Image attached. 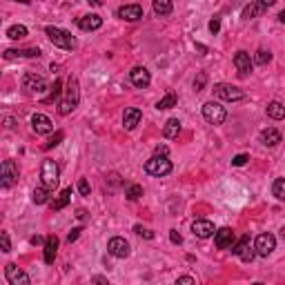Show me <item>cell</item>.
<instances>
[{
    "label": "cell",
    "mask_w": 285,
    "mask_h": 285,
    "mask_svg": "<svg viewBox=\"0 0 285 285\" xmlns=\"http://www.w3.org/2000/svg\"><path fill=\"white\" fill-rule=\"evenodd\" d=\"M78 100H81L78 81H76V78H69V83H67V96H65V100H60L58 114H60V116H67V114H71L78 107Z\"/></svg>",
    "instance_id": "cell-1"
},
{
    "label": "cell",
    "mask_w": 285,
    "mask_h": 285,
    "mask_svg": "<svg viewBox=\"0 0 285 285\" xmlns=\"http://www.w3.org/2000/svg\"><path fill=\"white\" fill-rule=\"evenodd\" d=\"M45 34H47V38H49L54 45L60 47V49H76V38L71 36L69 32H65V29H60V27H47L45 29Z\"/></svg>",
    "instance_id": "cell-2"
},
{
    "label": "cell",
    "mask_w": 285,
    "mask_h": 285,
    "mask_svg": "<svg viewBox=\"0 0 285 285\" xmlns=\"http://www.w3.org/2000/svg\"><path fill=\"white\" fill-rule=\"evenodd\" d=\"M203 118L208 120V123H212V125H223L227 120V109L223 107L221 102L210 100V102H205L203 105Z\"/></svg>",
    "instance_id": "cell-3"
},
{
    "label": "cell",
    "mask_w": 285,
    "mask_h": 285,
    "mask_svg": "<svg viewBox=\"0 0 285 285\" xmlns=\"http://www.w3.org/2000/svg\"><path fill=\"white\" fill-rule=\"evenodd\" d=\"M40 178H42V185H45L47 190H56V187H58V178H60V169L56 165V161H51V159L42 161Z\"/></svg>",
    "instance_id": "cell-4"
},
{
    "label": "cell",
    "mask_w": 285,
    "mask_h": 285,
    "mask_svg": "<svg viewBox=\"0 0 285 285\" xmlns=\"http://www.w3.org/2000/svg\"><path fill=\"white\" fill-rule=\"evenodd\" d=\"M145 172H147L149 176H167V174L172 172V161H169L167 156L156 154L145 163Z\"/></svg>",
    "instance_id": "cell-5"
},
{
    "label": "cell",
    "mask_w": 285,
    "mask_h": 285,
    "mask_svg": "<svg viewBox=\"0 0 285 285\" xmlns=\"http://www.w3.org/2000/svg\"><path fill=\"white\" fill-rule=\"evenodd\" d=\"M214 94L218 98L223 100H229V102H236V100H243L245 98V92L239 87H234V85H227V83H218L214 85Z\"/></svg>",
    "instance_id": "cell-6"
},
{
    "label": "cell",
    "mask_w": 285,
    "mask_h": 285,
    "mask_svg": "<svg viewBox=\"0 0 285 285\" xmlns=\"http://www.w3.org/2000/svg\"><path fill=\"white\" fill-rule=\"evenodd\" d=\"M18 176H20V169L14 161H5L3 167H0V185L3 187H11L18 183Z\"/></svg>",
    "instance_id": "cell-7"
},
{
    "label": "cell",
    "mask_w": 285,
    "mask_h": 285,
    "mask_svg": "<svg viewBox=\"0 0 285 285\" xmlns=\"http://www.w3.org/2000/svg\"><path fill=\"white\" fill-rule=\"evenodd\" d=\"M254 250H256L258 256H270L276 250V239L272 234H258L256 243H254Z\"/></svg>",
    "instance_id": "cell-8"
},
{
    "label": "cell",
    "mask_w": 285,
    "mask_h": 285,
    "mask_svg": "<svg viewBox=\"0 0 285 285\" xmlns=\"http://www.w3.org/2000/svg\"><path fill=\"white\" fill-rule=\"evenodd\" d=\"M22 89L29 94H42L47 89V83L42 76H36V74H25L22 78Z\"/></svg>",
    "instance_id": "cell-9"
},
{
    "label": "cell",
    "mask_w": 285,
    "mask_h": 285,
    "mask_svg": "<svg viewBox=\"0 0 285 285\" xmlns=\"http://www.w3.org/2000/svg\"><path fill=\"white\" fill-rule=\"evenodd\" d=\"M107 252L116 258H125V256H129V243L125 239H120V236H114L107 243Z\"/></svg>",
    "instance_id": "cell-10"
},
{
    "label": "cell",
    "mask_w": 285,
    "mask_h": 285,
    "mask_svg": "<svg viewBox=\"0 0 285 285\" xmlns=\"http://www.w3.org/2000/svg\"><path fill=\"white\" fill-rule=\"evenodd\" d=\"M116 16L120 18V20L136 22V20H141L143 18V7L141 5H123V7L116 11Z\"/></svg>",
    "instance_id": "cell-11"
},
{
    "label": "cell",
    "mask_w": 285,
    "mask_h": 285,
    "mask_svg": "<svg viewBox=\"0 0 285 285\" xmlns=\"http://www.w3.org/2000/svg\"><path fill=\"white\" fill-rule=\"evenodd\" d=\"M32 129L36 134H51L54 132V123L49 116H45V114H34L32 116Z\"/></svg>",
    "instance_id": "cell-12"
},
{
    "label": "cell",
    "mask_w": 285,
    "mask_h": 285,
    "mask_svg": "<svg viewBox=\"0 0 285 285\" xmlns=\"http://www.w3.org/2000/svg\"><path fill=\"white\" fill-rule=\"evenodd\" d=\"M5 278L9 281V285H29V276L22 270H18L14 263H9L5 268Z\"/></svg>",
    "instance_id": "cell-13"
},
{
    "label": "cell",
    "mask_w": 285,
    "mask_h": 285,
    "mask_svg": "<svg viewBox=\"0 0 285 285\" xmlns=\"http://www.w3.org/2000/svg\"><path fill=\"white\" fill-rule=\"evenodd\" d=\"M214 243L218 250H227V247L234 245V232L229 227H221L214 232Z\"/></svg>",
    "instance_id": "cell-14"
},
{
    "label": "cell",
    "mask_w": 285,
    "mask_h": 285,
    "mask_svg": "<svg viewBox=\"0 0 285 285\" xmlns=\"http://www.w3.org/2000/svg\"><path fill=\"white\" fill-rule=\"evenodd\" d=\"M192 232H194V236H198V239H210V236H214L216 229H214V223H212V221L198 218V221H194Z\"/></svg>",
    "instance_id": "cell-15"
},
{
    "label": "cell",
    "mask_w": 285,
    "mask_h": 285,
    "mask_svg": "<svg viewBox=\"0 0 285 285\" xmlns=\"http://www.w3.org/2000/svg\"><path fill=\"white\" fill-rule=\"evenodd\" d=\"M141 118H143L141 109H138V107H127L125 114H123V125H125V129H127V132L136 129V125L141 123Z\"/></svg>",
    "instance_id": "cell-16"
},
{
    "label": "cell",
    "mask_w": 285,
    "mask_h": 285,
    "mask_svg": "<svg viewBox=\"0 0 285 285\" xmlns=\"http://www.w3.org/2000/svg\"><path fill=\"white\" fill-rule=\"evenodd\" d=\"M234 65H236V69H239L241 76L252 74V58H250V54H247V51H236Z\"/></svg>",
    "instance_id": "cell-17"
},
{
    "label": "cell",
    "mask_w": 285,
    "mask_h": 285,
    "mask_svg": "<svg viewBox=\"0 0 285 285\" xmlns=\"http://www.w3.org/2000/svg\"><path fill=\"white\" fill-rule=\"evenodd\" d=\"M129 81L136 85V87H141V89H145L147 85L151 83V76H149V71L145 69V67H134L129 71Z\"/></svg>",
    "instance_id": "cell-18"
},
{
    "label": "cell",
    "mask_w": 285,
    "mask_h": 285,
    "mask_svg": "<svg viewBox=\"0 0 285 285\" xmlns=\"http://www.w3.org/2000/svg\"><path fill=\"white\" fill-rule=\"evenodd\" d=\"M56 254H58V239L56 236H47L45 241V250H42V256H45V263L51 265L56 261Z\"/></svg>",
    "instance_id": "cell-19"
},
{
    "label": "cell",
    "mask_w": 285,
    "mask_h": 285,
    "mask_svg": "<svg viewBox=\"0 0 285 285\" xmlns=\"http://www.w3.org/2000/svg\"><path fill=\"white\" fill-rule=\"evenodd\" d=\"M78 27L83 29V32H96V29L102 27V18L96 16V14H89V16H83L81 20H78Z\"/></svg>",
    "instance_id": "cell-20"
},
{
    "label": "cell",
    "mask_w": 285,
    "mask_h": 285,
    "mask_svg": "<svg viewBox=\"0 0 285 285\" xmlns=\"http://www.w3.org/2000/svg\"><path fill=\"white\" fill-rule=\"evenodd\" d=\"M40 56V49L34 47V49H7L5 51V58L11 60V58H38Z\"/></svg>",
    "instance_id": "cell-21"
},
{
    "label": "cell",
    "mask_w": 285,
    "mask_h": 285,
    "mask_svg": "<svg viewBox=\"0 0 285 285\" xmlns=\"http://www.w3.org/2000/svg\"><path fill=\"white\" fill-rule=\"evenodd\" d=\"M261 143L265 145V147H274V145L281 143V132L278 129H263L261 132Z\"/></svg>",
    "instance_id": "cell-22"
},
{
    "label": "cell",
    "mask_w": 285,
    "mask_h": 285,
    "mask_svg": "<svg viewBox=\"0 0 285 285\" xmlns=\"http://www.w3.org/2000/svg\"><path fill=\"white\" fill-rule=\"evenodd\" d=\"M265 9H268L265 5H261L258 0H254V3H250V5H247V7L243 9V18H245V20L258 18V16H263V14H265Z\"/></svg>",
    "instance_id": "cell-23"
},
{
    "label": "cell",
    "mask_w": 285,
    "mask_h": 285,
    "mask_svg": "<svg viewBox=\"0 0 285 285\" xmlns=\"http://www.w3.org/2000/svg\"><path fill=\"white\" fill-rule=\"evenodd\" d=\"M180 134V120L178 118H169L165 127H163V136L165 138H178Z\"/></svg>",
    "instance_id": "cell-24"
},
{
    "label": "cell",
    "mask_w": 285,
    "mask_h": 285,
    "mask_svg": "<svg viewBox=\"0 0 285 285\" xmlns=\"http://www.w3.org/2000/svg\"><path fill=\"white\" fill-rule=\"evenodd\" d=\"M268 116L274 120H285V105L278 100H272L268 105Z\"/></svg>",
    "instance_id": "cell-25"
},
{
    "label": "cell",
    "mask_w": 285,
    "mask_h": 285,
    "mask_svg": "<svg viewBox=\"0 0 285 285\" xmlns=\"http://www.w3.org/2000/svg\"><path fill=\"white\" fill-rule=\"evenodd\" d=\"M151 5H154V14L156 16H169L172 14V7H174L172 0H154Z\"/></svg>",
    "instance_id": "cell-26"
},
{
    "label": "cell",
    "mask_w": 285,
    "mask_h": 285,
    "mask_svg": "<svg viewBox=\"0 0 285 285\" xmlns=\"http://www.w3.org/2000/svg\"><path fill=\"white\" fill-rule=\"evenodd\" d=\"M69 201H71V187H65V190L58 194L56 201H51V208H54V210H63Z\"/></svg>",
    "instance_id": "cell-27"
},
{
    "label": "cell",
    "mask_w": 285,
    "mask_h": 285,
    "mask_svg": "<svg viewBox=\"0 0 285 285\" xmlns=\"http://www.w3.org/2000/svg\"><path fill=\"white\" fill-rule=\"evenodd\" d=\"M49 192H51V190H47L45 185H42V187H36L34 194H32V201H34L36 205H45L47 201H49Z\"/></svg>",
    "instance_id": "cell-28"
},
{
    "label": "cell",
    "mask_w": 285,
    "mask_h": 285,
    "mask_svg": "<svg viewBox=\"0 0 285 285\" xmlns=\"http://www.w3.org/2000/svg\"><path fill=\"white\" fill-rule=\"evenodd\" d=\"M272 194H274L278 201H285V176L274 180V185H272Z\"/></svg>",
    "instance_id": "cell-29"
},
{
    "label": "cell",
    "mask_w": 285,
    "mask_h": 285,
    "mask_svg": "<svg viewBox=\"0 0 285 285\" xmlns=\"http://www.w3.org/2000/svg\"><path fill=\"white\" fill-rule=\"evenodd\" d=\"M176 102H178L176 94H167V96H163V98L156 102V107L159 109H172V107H176Z\"/></svg>",
    "instance_id": "cell-30"
},
{
    "label": "cell",
    "mask_w": 285,
    "mask_h": 285,
    "mask_svg": "<svg viewBox=\"0 0 285 285\" xmlns=\"http://www.w3.org/2000/svg\"><path fill=\"white\" fill-rule=\"evenodd\" d=\"M7 36L11 40H20V38H25L27 36V27L25 25H14V27L7 29Z\"/></svg>",
    "instance_id": "cell-31"
},
{
    "label": "cell",
    "mask_w": 285,
    "mask_h": 285,
    "mask_svg": "<svg viewBox=\"0 0 285 285\" xmlns=\"http://www.w3.org/2000/svg\"><path fill=\"white\" fill-rule=\"evenodd\" d=\"M125 196L129 198V201H138V198L143 196V187L141 185H129L127 192H125Z\"/></svg>",
    "instance_id": "cell-32"
},
{
    "label": "cell",
    "mask_w": 285,
    "mask_h": 285,
    "mask_svg": "<svg viewBox=\"0 0 285 285\" xmlns=\"http://www.w3.org/2000/svg\"><path fill=\"white\" fill-rule=\"evenodd\" d=\"M247 247H250V236H243V239L239 241V243L236 245H232V252L236 254V256H241V254H243Z\"/></svg>",
    "instance_id": "cell-33"
},
{
    "label": "cell",
    "mask_w": 285,
    "mask_h": 285,
    "mask_svg": "<svg viewBox=\"0 0 285 285\" xmlns=\"http://www.w3.org/2000/svg\"><path fill=\"white\" fill-rule=\"evenodd\" d=\"M270 60H272V54H270V51L258 49V51H256V58H254V63H256V65H268Z\"/></svg>",
    "instance_id": "cell-34"
},
{
    "label": "cell",
    "mask_w": 285,
    "mask_h": 285,
    "mask_svg": "<svg viewBox=\"0 0 285 285\" xmlns=\"http://www.w3.org/2000/svg\"><path fill=\"white\" fill-rule=\"evenodd\" d=\"M60 87H63V83H60V81L54 83V89L49 92V96L45 98V102H54V100H58V96H60Z\"/></svg>",
    "instance_id": "cell-35"
},
{
    "label": "cell",
    "mask_w": 285,
    "mask_h": 285,
    "mask_svg": "<svg viewBox=\"0 0 285 285\" xmlns=\"http://www.w3.org/2000/svg\"><path fill=\"white\" fill-rule=\"evenodd\" d=\"M0 247H3V252H11V241L7 232H0Z\"/></svg>",
    "instance_id": "cell-36"
},
{
    "label": "cell",
    "mask_w": 285,
    "mask_h": 285,
    "mask_svg": "<svg viewBox=\"0 0 285 285\" xmlns=\"http://www.w3.org/2000/svg\"><path fill=\"white\" fill-rule=\"evenodd\" d=\"M60 141H63V132H56V134H54V136L49 138V141L45 143V149H51V147H56V145H58Z\"/></svg>",
    "instance_id": "cell-37"
},
{
    "label": "cell",
    "mask_w": 285,
    "mask_h": 285,
    "mask_svg": "<svg viewBox=\"0 0 285 285\" xmlns=\"http://www.w3.org/2000/svg\"><path fill=\"white\" fill-rule=\"evenodd\" d=\"M134 232L138 236H143V239H154V232H151V229H147V227H143V225H136Z\"/></svg>",
    "instance_id": "cell-38"
},
{
    "label": "cell",
    "mask_w": 285,
    "mask_h": 285,
    "mask_svg": "<svg viewBox=\"0 0 285 285\" xmlns=\"http://www.w3.org/2000/svg\"><path fill=\"white\" fill-rule=\"evenodd\" d=\"M78 192H81V196H89V192H92V187H89V183L85 178L78 180Z\"/></svg>",
    "instance_id": "cell-39"
},
{
    "label": "cell",
    "mask_w": 285,
    "mask_h": 285,
    "mask_svg": "<svg viewBox=\"0 0 285 285\" xmlns=\"http://www.w3.org/2000/svg\"><path fill=\"white\" fill-rule=\"evenodd\" d=\"M205 83H208V76L201 71V74L196 76V81H194V89H196V92H201V89L205 87Z\"/></svg>",
    "instance_id": "cell-40"
},
{
    "label": "cell",
    "mask_w": 285,
    "mask_h": 285,
    "mask_svg": "<svg viewBox=\"0 0 285 285\" xmlns=\"http://www.w3.org/2000/svg\"><path fill=\"white\" fill-rule=\"evenodd\" d=\"M247 161H250V156H247V154H239V156H234L232 165H234V167H243Z\"/></svg>",
    "instance_id": "cell-41"
},
{
    "label": "cell",
    "mask_w": 285,
    "mask_h": 285,
    "mask_svg": "<svg viewBox=\"0 0 285 285\" xmlns=\"http://www.w3.org/2000/svg\"><path fill=\"white\" fill-rule=\"evenodd\" d=\"M169 241H172V243H176V245H180V243H183V236L178 234V229H172V232H169Z\"/></svg>",
    "instance_id": "cell-42"
},
{
    "label": "cell",
    "mask_w": 285,
    "mask_h": 285,
    "mask_svg": "<svg viewBox=\"0 0 285 285\" xmlns=\"http://www.w3.org/2000/svg\"><path fill=\"white\" fill-rule=\"evenodd\" d=\"M218 29H221V22H218V18H214V20L210 22V32L212 34H218Z\"/></svg>",
    "instance_id": "cell-43"
},
{
    "label": "cell",
    "mask_w": 285,
    "mask_h": 285,
    "mask_svg": "<svg viewBox=\"0 0 285 285\" xmlns=\"http://www.w3.org/2000/svg\"><path fill=\"white\" fill-rule=\"evenodd\" d=\"M78 234H81V229H71V232H69V236H67V241H69V243H74V241L78 239Z\"/></svg>",
    "instance_id": "cell-44"
},
{
    "label": "cell",
    "mask_w": 285,
    "mask_h": 285,
    "mask_svg": "<svg viewBox=\"0 0 285 285\" xmlns=\"http://www.w3.org/2000/svg\"><path fill=\"white\" fill-rule=\"evenodd\" d=\"M29 241H32V245H40V243H45L47 239H42V236H32Z\"/></svg>",
    "instance_id": "cell-45"
},
{
    "label": "cell",
    "mask_w": 285,
    "mask_h": 285,
    "mask_svg": "<svg viewBox=\"0 0 285 285\" xmlns=\"http://www.w3.org/2000/svg\"><path fill=\"white\" fill-rule=\"evenodd\" d=\"M167 147H165V145H159V147H156V154H159V156H167Z\"/></svg>",
    "instance_id": "cell-46"
},
{
    "label": "cell",
    "mask_w": 285,
    "mask_h": 285,
    "mask_svg": "<svg viewBox=\"0 0 285 285\" xmlns=\"http://www.w3.org/2000/svg\"><path fill=\"white\" fill-rule=\"evenodd\" d=\"M178 283H187V285H192V283H196L192 276H178Z\"/></svg>",
    "instance_id": "cell-47"
},
{
    "label": "cell",
    "mask_w": 285,
    "mask_h": 285,
    "mask_svg": "<svg viewBox=\"0 0 285 285\" xmlns=\"http://www.w3.org/2000/svg\"><path fill=\"white\" fill-rule=\"evenodd\" d=\"M89 5H92V7H102V3H105V0H87Z\"/></svg>",
    "instance_id": "cell-48"
},
{
    "label": "cell",
    "mask_w": 285,
    "mask_h": 285,
    "mask_svg": "<svg viewBox=\"0 0 285 285\" xmlns=\"http://www.w3.org/2000/svg\"><path fill=\"white\" fill-rule=\"evenodd\" d=\"M258 3H261V5H265V7H272V5H274L276 0H258Z\"/></svg>",
    "instance_id": "cell-49"
},
{
    "label": "cell",
    "mask_w": 285,
    "mask_h": 285,
    "mask_svg": "<svg viewBox=\"0 0 285 285\" xmlns=\"http://www.w3.org/2000/svg\"><path fill=\"white\" fill-rule=\"evenodd\" d=\"M278 20H281V22H283V25H285V9L281 11V14H278Z\"/></svg>",
    "instance_id": "cell-50"
},
{
    "label": "cell",
    "mask_w": 285,
    "mask_h": 285,
    "mask_svg": "<svg viewBox=\"0 0 285 285\" xmlns=\"http://www.w3.org/2000/svg\"><path fill=\"white\" fill-rule=\"evenodd\" d=\"M281 236H283V241H285V225H283V229H281Z\"/></svg>",
    "instance_id": "cell-51"
},
{
    "label": "cell",
    "mask_w": 285,
    "mask_h": 285,
    "mask_svg": "<svg viewBox=\"0 0 285 285\" xmlns=\"http://www.w3.org/2000/svg\"><path fill=\"white\" fill-rule=\"evenodd\" d=\"M16 3H22V5H27V3H29V0H16Z\"/></svg>",
    "instance_id": "cell-52"
}]
</instances>
